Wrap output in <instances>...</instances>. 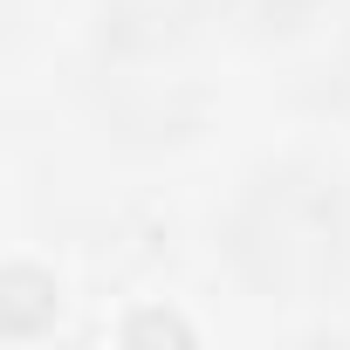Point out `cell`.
Here are the masks:
<instances>
[{
	"label": "cell",
	"instance_id": "2",
	"mask_svg": "<svg viewBox=\"0 0 350 350\" xmlns=\"http://www.w3.org/2000/svg\"><path fill=\"white\" fill-rule=\"evenodd\" d=\"M124 343H193V323L172 316V309H137L124 323Z\"/></svg>",
	"mask_w": 350,
	"mask_h": 350
},
{
	"label": "cell",
	"instance_id": "1",
	"mask_svg": "<svg viewBox=\"0 0 350 350\" xmlns=\"http://www.w3.org/2000/svg\"><path fill=\"white\" fill-rule=\"evenodd\" d=\"M49 316H55V275H42L28 261L0 268V329L8 336H35Z\"/></svg>",
	"mask_w": 350,
	"mask_h": 350
}]
</instances>
